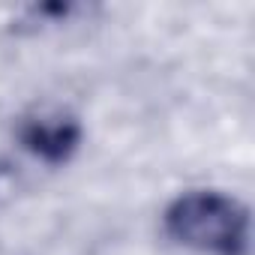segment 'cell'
Here are the masks:
<instances>
[{
    "label": "cell",
    "mask_w": 255,
    "mask_h": 255,
    "mask_svg": "<svg viewBox=\"0 0 255 255\" xmlns=\"http://www.w3.org/2000/svg\"><path fill=\"white\" fill-rule=\"evenodd\" d=\"M165 231L204 255H249V210L225 192L192 189L165 207Z\"/></svg>",
    "instance_id": "obj_1"
},
{
    "label": "cell",
    "mask_w": 255,
    "mask_h": 255,
    "mask_svg": "<svg viewBox=\"0 0 255 255\" xmlns=\"http://www.w3.org/2000/svg\"><path fill=\"white\" fill-rule=\"evenodd\" d=\"M18 138H21L24 150L57 165L75 153V147L81 141V123L66 111H39L33 117H24Z\"/></svg>",
    "instance_id": "obj_2"
}]
</instances>
